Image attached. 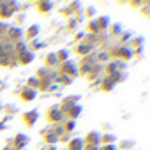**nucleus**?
Masks as SVG:
<instances>
[{
	"label": "nucleus",
	"mask_w": 150,
	"mask_h": 150,
	"mask_svg": "<svg viewBox=\"0 0 150 150\" xmlns=\"http://www.w3.org/2000/svg\"><path fill=\"white\" fill-rule=\"evenodd\" d=\"M23 97H25L27 101H30V99L34 97V92H32V90H25V96H23Z\"/></svg>",
	"instance_id": "f257e3e1"
},
{
	"label": "nucleus",
	"mask_w": 150,
	"mask_h": 150,
	"mask_svg": "<svg viewBox=\"0 0 150 150\" xmlns=\"http://www.w3.org/2000/svg\"><path fill=\"white\" fill-rule=\"evenodd\" d=\"M88 50H90V46H81V48H78V53H88Z\"/></svg>",
	"instance_id": "f03ea898"
},
{
	"label": "nucleus",
	"mask_w": 150,
	"mask_h": 150,
	"mask_svg": "<svg viewBox=\"0 0 150 150\" xmlns=\"http://www.w3.org/2000/svg\"><path fill=\"white\" fill-rule=\"evenodd\" d=\"M20 58H21V62H30L32 60V55H21Z\"/></svg>",
	"instance_id": "7ed1b4c3"
},
{
	"label": "nucleus",
	"mask_w": 150,
	"mask_h": 150,
	"mask_svg": "<svg viewBox=\"0 0 150 150\" xmlns=\"http://www.w3.org/2000/svg\"><path fill=\"white\" fill-rule=\"evenodd\" d=\"M55 139H57V138H55L53 134H50V136H48V141H55Z\"/></svg>",
	"instance_id": "20e7f679"
},
{
	"label": "nucleus",
	"mask_w": 150,
	"mask_h": 150,
	"mask_svg": "<svg viewBox=\"0 0 150 150\" xmlns=\"http://www.w3.org/2000/svg\"><path fill=\"white\" fill-rule=\"evenodd\" d=\"M2 30H4V27H0V32H2Z\"/></svg>",
	"instance_id": "39448f33"
},
{
	"label": "nucleus",
	"mask_w": 150,
	"mask_h": 150,
	"mask_svg": "<svg viewBox=\"0 0 150 150\" xmlns=\"http://www.w3.org/2000/svg\"><path fill=\"white\" fill-rule=\"evenodd\" d=\"M6 150H13V148H6Z\"/></svg>",
	"instance_id": "423d86ee"
}]
</instances>
